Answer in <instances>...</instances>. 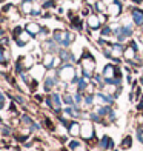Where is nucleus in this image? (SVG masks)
Segmentation results:
<instances>
[{
    "label": "nucleus",
    "mask_w": 143,
    "mask_h": 151,
    "mask_svg": "<svg viewBox=\"0 0 143 151\" xmlns=\"http://www.w3.org/2000/svg\"><path fill=\"white\" fill-rule=\"evenodd\" d=\"M89 26H91V28H97V26H99V19L95 16L89 17Z\"/></svg>",
    "instance_id": "3"
},
{
    "label": "nucleus",
    "mask_w": 143,
    "mask_h": 151,
    "mask_svg": "<svg viewBox=\"0 0 143 151\" xmlns=\"http://www.w3.org/2000/svg\"><path fill=\"white\" fill-rule=\"evenodd\" d=\"M137 2H140V0H137Z\"/></svg>",
    "instance_id": "6"
},
{
    "label": "nucleus",
    "mask_w": 143,
    "mask_h": 151,
    "mask_svg": "<svg viewBox=\"0 0 143 151\" xmlns=\"http://www.w3.org/2000/svg\"><path fill=\"white\" fill-rule=\"evenodd\" d=\"M95 8H97L100 12H103V11H106V5H105V3H102V2H99L97 5H95Z\"/></svg>",
    "instance_id": "5"
},
{
    "label": "nucleus",
    "mask_w": 143,
    "mask_h": 151,
    "mask_svg": "<svg viewBox=\"0 0 143 151\" xmlns=\"http://www.w3.org/2000/svg\"><path fill=\"white\" fill-rule=\"evenodd\" d=\"M109 12H111V14H115V16L120 14V5L119 3H112L109 6Z\"/></svg>",
    "instance_id": "2"
},
{
    "label": "nucleus",
    "mask_w": 143,
    "mask_h": 151,
    "mask_svg": "<svg viewBox=\"0 0 143 151\" xmlns=\"http://www.w3.org/2000/svg\"><path fill=\"white\" fill-rule=\"evenodd\" d=\"M26 28H28V31H31L32 34H36V32H39V25H36V23H29L28 26H26Z\"/></svg>",
    "instance_id": "4"
},
{
    "label": "nucleus",
    "mask_w": 143,
    "mask_h": 151,
    "mask_svg": "<svg viewBox=\"0 0 143 151\" xmlns=\"http://www.w3.org/2000/svg\"><path fill=\"white\" fill-rule=\"evenodd\" d=\"M132 16H134V20H135V23H137V25H142L143 23V12L142 11L134 9L132 11Z\"/></svg>",
    "instance_id": "1"
}]
</instances>
